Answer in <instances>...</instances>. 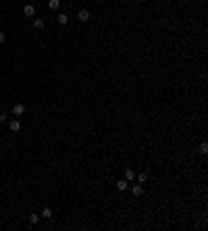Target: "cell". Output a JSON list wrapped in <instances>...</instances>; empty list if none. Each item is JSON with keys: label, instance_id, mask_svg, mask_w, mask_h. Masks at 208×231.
Returning a JSON list of instances; mask_svg holds the SVG:
<instances>
[{"label": "cell", "instance_id": "obj_15", "mask_svg": "<svg viewBox=\"0 0 208 231\" xmlns=\"http://www.w3.org/2000/svg\"><path fill=\"white\" fill-rule=\"evenodd\" d=\"M6 119H9V115H6V113H0V121H6Z\"/></svg>", "mask_w": 208, "mask_h": 231}, {"label": "cell", "instance_id": "obj_16", "mask_svg": "<svg viewBox=\"0 0 208 231\" xmlns=\"http://www.w3.org/2000/svg\"><path fill=\"white\" fill-rule=\"evenodd\" d=\"M4 40H6V35H4L2 31H0V44H4Z\"/></svg>", "mask_w": 208, "mask_h": 231}, {"label": "cell", "instance_id": "obj_14", "mask_svg": "<svg viewBox=\"0 0 208 231\" xmlns=\"http://www.w3.org/2000/svg\"><path fill=\"white\" fill-rule=\"evenodd\" d=\"M146 177H148L146 173H139L138 175V181H139V183H146Z\"/></svg>", "mask_w": 208, "mask_h": 231}, {"label": "cell", "instance_id": "obj_11", "mask_svg": "<svg viewBox=\"0 0 208 231\" xmlns=\"http://www.w3.org/2000/svg\"><path fill=\"white\" fill-rule=\"evenodd\" d=\"M34 27H35V29H44V21H42V19H35Z\"/></svg>", "mask_w": 208, "mask_h": 231}, {"label": "cell", "instance_id": "obj_8", "mask_svg": "<svg viewBox=\"0 0 208 231\" xmlns=\"http://www.w3.org/2000/svg\"><path fill=\"white\" fill-rule=\"evenodd\" d=\"M9 127H11V131H19V129H21V123H19V121H11Z\"/></svg>", "mask_w": 208, "mask_h": 231}, {"label": "cell", "instance_id": "obj_6", "mask_svg": "<svg viewBox=\"0 0 208 231\" xmlns=\"http://www.w3.org/2000/svg\"><path fill=\"white\" fill-rule=\"evenodd\" d=\"M56 23L58 25H67V23H69V17H67L65 13H63V15H58V17H56Z\"/></svg>", "mask_w": 208, "mask_h": 231}, {"label": "cell", "instance_id": "obj_7", "mask_svg": "<svg viewBox=\"0 0 208 231\" xmlns=\"http://www.w3.org/2000/svg\"><path fill=\"white\" fill-rule=\"evenodd\" d=\"M42 217H44V219H52V208L44 206V210H42Z\"/></svg>", "mask_w": 208, "mask_h": 231}, {"label": "cell", "instance_id": "obj_4", "mask_svg": "<svg viewBox=\"0 0 208 231\" xmlns=\"http://www.w3.org/2000/svg\"><path fill=\"white\" fill-rule=\"evenodd\" d=\"M131 194H133L135 198H139L142 194H144V187H142V185H133V187H131Z\"/></svg>", "mask_w": 208, "mask_h": 231}, {"label": "cell", "instance_id": "obj_12", "mask_svg": "<svg viewBox=\"0 0 208 231\" xmlns=\"http://www.w3.org/2000/svg\"><path fill=\"white\" fill-rule=\"evenodd\" d=\"M198 150L202 152V154H206V152H208V144H206V142H202V144H200V148H198Z\"/></svg>", "mask_w": 208, "mask_h": 231}, {"label": "cell", "instance_id": "obj_2", "mask_svg": "<svg viewBox=\"0 0 208 231\" xmlns=\"http://www.w3.org/2000/svg\"><path fill=\"white\" fill-rule=\"evenodd\" d=\"M77 19H79L81 23H85V21L90 19V11H85V9H81V11L77 13Z\"/></svg>", "mask_w": 208, "mask_h": 231}, {"label": "cell", "instance_id": "obj_5", "mask_svg": "<svg viewBox=\"0 0 208 231\" xmlns=\"http://www.w3.org/2000/svg\"><path fill=\"white\" fill-rule=\"evenodd\" d=\"M127 179H119V181H117V189H121V192H125V189H127Z\"/></svg>", "mask_w": 208, "mask_h": 231}, {"label": "cell", "instance_id": "obj_3", "mask_svg": "<svg viewBox=\"0 0 208 231\" xmlns=\"http://www.w3.org/2000/svg\"><path fill=\"white\" fill-rule=\"evenodd\" d=\"M23 13L27 15V17H34V15H35V6H34V4H25V6H23Z\"/></svg>", "mask_w": 208, "mask_h": 231}, {"label": "cell", "instance_id": "obj_13", "mask_svg": "<svg viewBox=\"0 0 208 231\" xmlns=\"http://www.w3.org/2000/svg\"><path fill=\"white\" fill-rule=\"evenodd\" d=\"M38 221H40V215H29V223H31V225H35Z\"/></svg>", "mask_w": 208, "mask_h": 231}, {"label": "cell", "instance_id": "obj_9", "mask_svg": "<svg viewBox=\"0 0 208 231\" xmlns=\"http://www.w3.org/2000/svg\"><path fill=\"white\" fill-rule=\"evenodd\" d=\"M125 179H127V181H133V179H135V173H133L131 169H125Z\"/></svg>", "mask_w": 208, "mask_h": 231}, {"label": "cell", "instance_id": "obj_1", "mask_svg": "<svg viewBox=\"0 0 208 231\" xmlns=\"http://www.w3.org/2000/svg\"><path fill=\"white\" fill-rule=\"evenodd\" d=\"M23 113H25V106H23V104H21V102H19V104H13V115L21 117V115H23Z\"/></svg>", "mask_w": 208, "mask_h": 231}, {"label": "cell", "instance_id": "obj_10", "mask_svg": "<svg viewBox=\"0 0 208 231\" xmlns=\"http://www.w3.org/2000/svg\"><path fill=\"white\" fill-rule=\"evenodd\" d=\"M48 6H50L52 11H56L58 6H60V0H48Z\"/></svg>", "mask_w": 208, "mask_h": 231}]
</instances>
